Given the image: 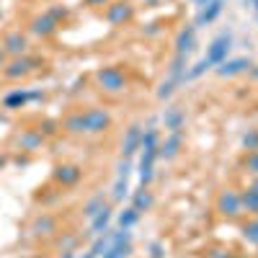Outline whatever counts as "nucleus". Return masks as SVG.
Here are the masks:
<instances>
[{"label": "nucleus", "instance_id": "obj_19", "mask_svg": "<svg viewBox=\"0 0 258 258\" xmlns=\"http://www.w3.org/2000/svg\"><path fill=\"white\" fill-rule=\"evenodd\" d=\"M222 8H225V0H209V3L202 8L197 24H199V26H207V24H212V21H217L220 13H222Z\"/></svg>", "mask_w": 258, "mask_h": 258}, {"label": "nucleus", "instance_id": "obj_44", "mask_svg": "<svg viewBox=\"0 0 258 258\" xmlns=\"http://www.w3.org/2000/svg\"><path fill=\"white\" fill-rule=\"evenodd\" d=\"M83 258H96V255H93V253L88 250V253H83Z\"/></svg>", "mask_w": 258, "mask_h": 258}, {"label": "nucleus", "instance_id": "obj_31", "mask_svg": "<svg viewBox=\"0 0 258 258\" xmlns=\"http://www.w3.org/2000/svg\"><path fill=\"white\" fill-rule=\"evenodd\" d=\"M173 91H176V83L168 78V80H163V83H160V88H158V93H155V96H158L160 101H165V98L173 96Z\"/></svg>", "mask_w": 258, "mask_h": 258}, {"label": "nucleus", "instance_id": "obj_29", "mask_svg": "<svg viewBox=\"0 0 258 258\" xmlns=\"http://www.w3.org/2000/svg\"><path fill=\"white\" fill-rule=\"evenodd\" d=\"M243 150L245 153H255L258 150V129H248L243 135Z\"/></svg>", "mask_w": 258, "mask_h": 258}, {"label": "nucleus", "instance_id": "obj_46", "mask_svg": "<svg viewBox=\"0 0 258 258\" xmlns=\"http://www.w3.org/2000/svg\"><path fill=\"white\" fill-rule=\"evenodd\" d=\"M253 6H255V8H258V0H253Z\"/></svg>", "mask_w": 258, "mask_h": 258}, {"label": "nucleus", "instance_id": "obj_30", "mask_svg": "<svg viewBox=\"0 0 258 258\" xmlns=\"http://www.w3.org/2000/svg\"><path fill=\"white\" fill-rule=\"evenodd\" d=\"M243 168L248 170V173L258 176V150H255V153H245V158H243Z\"/></svg>", "mask_w": 258, "mask_h": 258}, {"label": "nucleus", "instance_id": "obj_32", "mask_svg": "<svg viewBox=\"0 0 258 258\" xmlns=\"http://www.w3.org/2000/svg\"><path fill=\"white\" fill-rule=\"evenodd\" d=\"M129 194V186H126V178H116L114 183V202H121L124 197Z\"/></svg>", "mask_w": 258, "mask_h": 258}, {"label": "nucleus", "instance_id": "obj_5", "mask_svg": "<svg viewBox=\"0 0 258 258\" xmlns=\"http://www.w3.org/2000/svg\"><path fill=\"white\" fill-rule=\"evenodd\" d=\"M132 18H135V6L129 3V0H111V3L106 6V21H109L111 26H124Z\"/></svg>", "mask_w": 258, "mask_h": 258}, {"label": "nucleus", "instance_id": "obj_20", "mask_svg": "<svg viewBox=\"0 0 258 258\" xmlns=\"http://www.w3.org/2000/svg\"><path fill=\"white\" fill-rule=\"evenodd\" d=\"M109 222H111V204H103V209L91 220V235H101L109 230Z\"/></svg>", "mask_w": 258, "mask_h": 258}, {"label": "nucleus", "instance_id": "obj_27", "mask_svg": "<svg viewBox=\"0 0 258 258\" xmlns=\"http://www.w3.org/2000/svg\"><path fill=\"white\" fill-rule=\"evenodd\" d=\"M243 240L250 243V245H258V220H250L243 227Z\"/></svg>", "mask_w": 258, "mask_h": 258}, {"label": "nucleus", "instance_id": "obj_41", "mask_svg": "<svg viewBox=\"0 0 258 258\" xmlns=\"http://www.w3.org/2000/svg\"><path fill=\"white\" fill-rule=\"evenodd\" d=\"M59 258H75V250H62Z\"/></svg>", "mask_w": 258, "mask_h": 258}, {"label": "nucleus", "instance_id": "obj_21", "mask_svg": "<svg viewBox=\"0 0 258 258\" xmlns=\"http://www.w3.org/2000/svg\"><path fill=\"white\" fill-rule=\"evenodd\" d=\"M186 70H188V64H186V57L176 54V57H173V62H170V70H168V78L173 80L176 85H178V83H186V80H183V78H186Z\"/></svg>", "mask_w": 258, "mask_h": 258}, {"label": "nucleus", "instance_id": "obj_33", "mask_svg": "<svg viewBox=\"0 0 258 258\" xmlns=\"http://www.w3.org/2000/svg\"><path fill=\"white\" fill-rule=\"evenodd\" d=\"M129 173H132V160H119L116 165V178H129Z\"/></svg>", "mask_w": 258, "mask_h": 258}, {"label": "nucleus", "instance_id": "obj_45", "mask_svg": "<svg viewBox=\"0 0 258 258\" xmlns=\"http://www.w3.org/2000/svg\"><path fill=\"white\" fill-rule=\"evenodd\" d=\"M34 258H49V255H34Z\"/></svg>", "mask_w": 258, "mask_h": 258}, {"label": "nucleus", "instance_id": "obj_43", "mask_svg": "<svg viewBox=\"0 0 258 258\" xmlns=\"http://www.w3.org/2000/svg\"><path fill=\"white\" fill-rule=\"evenodd\" d=\"M194 3H197V6H202V8H204V6L209 3V0H194Z\"/></svg>", "mask_w": 258, "mask_h": 258}, {"label": "nucleus", "instance_id": "obj_10", "mask_svg": "<svg viewBox=\"0 0 258 258\" xmlns=\"http://www.w3.org/2000/svg\"><path fill=\"white\" fill-rule=\"evenodd\" d=\"M52 178L59 183V186H75L80 178H83V168L80 165H73V163H62L54 168Z\"/></svg>", "mask_w": 258, "mask_h": 258}, {"label": "nucleus", "instance_id": "obj_38", "mask_svg": "<svg viewBox=\"0 0 258 258\" xmlns=\"http://www.w3.org/2000/svg\"><path fill=\"white\" fill-rule=\"evenodd\" d=\"M155 34H160V24H158V21H153V24L145 29V36H155Z\"/></svg>", "mask_w": 258, "mask_h": 258}, {"label": "nucleus", "instance_id": "obj_35", "mask_svg": "<svg viewBox=\"0 0 258 258\" xmlns=\"http://www.w3.org/2000/svg\"><path fill=\"white\" fill-rule=\"evenodd\" d=\"M57 126H62V124H57V121L47 119V121H41V126H39V132H41V135L47 137V135H54V132H57Z\"/></svg>", "mask_w": 258, "mask_h": 258}, {"label": "nucleus", "instance_id": "obj_14", "mask_svg": "<svg viewBox=\"0 0 258 258\" xmlns=\"http://www.w3.org/2000/svg\"><path fill=\"white\" fill-rule=\"evenodd\" d=\"M163 124L168 132H183V124H186V111L181 106H168L163 111Z\"/></svg>", "mask_w": 258, "mask_h": 258}, {"label": "nucleus", "instance_id": "obj_7", "mask_svg": "<svg viewBox=\"0 0 258 258\" xmlns=\"http://www.w3.org/2000/svg\"><path fill=\"white\" fill-rule=\"evenodd\" d=\"M142 132H145V129H142L140 124H129V126H126L124 140H121V158H124V160H132V158L140 153Z\"/></svg>", "mask_w": 258, "mask_h": 258}, {"label": "nucleus", "instance_id": "obj_22", "mask_svg": "<svg viewBox=\"0 0 258 258\" xmlns=\"http://www.w3.org/2000/svg\"><path fill=\"white\" fill-rule=\"evenodd\" d=\"M103 204H106V199H103V191L93 194V197H91L88 202L83 204V217H85V220H93L96 214H98V212L103 209Z\"/></svg>", "mask_w": 258, "mask_h": 258}, {"label": "nucleus", "instance_id": "obj_48", "mask_svg": "<svg viewBox=\"0 0 258 258\" xmlns=\"http://www.w3.org/2000/svg\"><path fill=\"white\" fill-rule=\"evenodd\" d=\"M255 248H258V245H255Z\"/></svg>", "mask_w": 258, "mask_h": 258}, {"label": "nucleus", "instance_id": "obj_8", "mask_svg": "<svg viewBox=\"0 0 258 258\" xmlns=\"http://www.w3.org/2000/svg\"><path fill=\"white\" fill-rule=\"evenodd\" d=\"M0 47L6 49L8 57H24L26 49H29V39H26V34H21V31H8Z\"/></svg>", "mask_w": 258, "mask_h": 258}, {"label": "nucleus", "instance_id": "obj_28", "mask_svg": "<svg viewBox=\"0 0 258 258\" xmlns=\"http://www.w3.org/2000/svg\"><path fill=\"white\" fill-rule=\"evenodd\" d=\"M75 245H78V235L75 232H62L59 235V240H57L59 250H75Z\"/></svg>", "mask_w": 258, "mask_h": 258}, {"label": "nucleus", "instance_id": "obj_39", "mask_svg": "<svg viewBox=\"0 0 258 258\" xmlns=\"http://www.w3.org/2000/svg\"><path fill=\"white\" fill-rule=\"evenodd\" d=\"M6 64H8V54H6V49H3V47H0V70H3Z\"/></svg>", "mask_w": 258, "mask_h": 258}, {"label": "nucleus", "instance_id": "obj_23", "mask_svg": "<svg viewBox=\"0 0 258 258\" xmlns=\"http://www.w3.org/2000/svg\"><path fill=\"white\" fill-rule=\"evenodd\" d=\"M62 129H64L68 135H85L83 114H80V111H75V114H70V116H64V121H62Z\"/></svg>", "mask_w": 258, "mask_h": 258}, {"label": "nucleus", "instance_id": "obj_13", "mask_svg": "<svg viewBox=\"0 0 258 258\" xmlns=\"http://www.w3.org/2000/svg\"><path fill=\"white\" fill-rule=\"evenodd\" d=\"M250 70V59L238 57V59H225L222 64H217V75L220 78H235V75H243Z\"/></svg>", "mask_w": 258, "mask_h": 258}, {"label": "nucleus", "instance_id": "obj_37", "mask_svg": "<svg viewBox=\"0 0 258 258\" xmlns=\"http://www.w3.org/2000/svg\"><path fill=\"white\" fill-rule=\"evenodd\" d=\"M83 3L88 6V8H103V6H109L111 0H83Z\"/></svg>", "mask_w": 258, "mask_h": 258}, {"label": "nucleus", "instance_id": "obj_34", "mask_svg": "<svg viewBox=\"0 0 258 258\" xmlns=\"http://www.w3.org/2000/svg\"><path fill=\"white\" fill-rule=\"evenodd\" d=\"M47 13H49V16H52V18L57 21V24H59V21H64V18L70 16V11H68V8H62V6H54V8H49Z\"/></svg>", "mask_w": 258, "mask_h": 258}, {"label": "nucleus", "instance_id": "obj_4", "mask_svg": "<svg viewBox=\"0 0 258 258\" xmlns=\"http://www.w3.org/2000/svg\"><path fill=\"white\" fill-rule=\"evenodd\" d=\"M36 64H44L39 57H13L6 68H3V75L8 78V80H21V78H26V75H31L34 70H36Z\"/></svg>", "mask_w": 258, "mask_h": 258}, {"label": "nucleus", "instance_id": "obj_15", "mask_svg": "<svg viewBox=\"0 0 258 258\" xmlns=\"http://www.w3.org/2000/svg\"><path fill=\"white\" fill-rule=\"evenodd\" d=\"M18 147L24 150V153H36V150L44 145V135L39 132V129H26V132L18 135Z\"/></svg>", "mask_w": 258, "mask_h": 258}, {"label": "nucleus", "instance_id": "obj_16", "mask_svg": "<svg viewBox=\"0 0 258 258\" xmlns=\"http://www.w3.org/2000/svg\"><path fill=\"white\" fill-rule=\"evenodd\" d=\"M44 96L41 93H26V91H13V93H8L6 98H3V106L6 109H21V106H26L29 101H41Z\"/></svg>", "mask_w": 258, "mask_h": 258}, {"label": "nucleus", "instance_id": "obj_9", "mask_svg": "<svg viewBox=\"0 0 258 258\" xmlns=\"http://www.w3.org/2000/svg\"><path fill=\"white\" fill-rule=\"evenodd\" d=\"M181 147H183V132H168L165 142H160V147H158V158L176 160L181 155Z\"/></svg>", "mask_w": 258, "mask_h": 258}, {"label": "nucleus", "instance_id": "obj_36", "mask_svg": "<svg viewBox=\"0 0 258 258\" xmlns=\"http://www.w3.org/2000/svg\"><path fill=\"white\" fill-rule=\"evenodd\" d=\"M165 253H163V243H153L150 245V258H163Z\"/></svg>", "mask_w": 258, "mask_h": 258}, {"label": "nucleus", "instance_id": "obj_11", "mask_svg": "<svg viewBox=\"0 0 258 258\" xmlns=\"http://www.w3.org/2000/svg\"><path fill=\"white\" fill-rule=\"evenodd\" d=\"M173 49H176V54H181V57H188L194 49H197V26L181 29L178 36H176V41H173Z\"/></svg>", "mask_w": 258, "mask_h": 258}, {"label": "nucleus", "instance_id": "obj_26", "mask_svg": "<svg viewBox=\"0 0 258 258\" xmlns=\"http://www.w3.org/2000/svg\"><path fill=\"white\" fill-rule=\"evenodd\" d=\"M209 68H212V64H209L207 59H199L197 64H194V68H188V70H186V78H183V80H199Z\"/></svg>", "mask_w": 258, "mask_h": 258}, {"label": "nucleus", "instance_id": "obj_12", "mask_svg": "<svg viewBox=\"0 0 258 258\" xmlns=\"http://www.w3.org/2000/svg\"><path fill=\"white\" fill-rule=\"evenodd\" d=\"M59 29V24L49 16V13H41V16H34L31 18V34L41 36V39H47V36H54Z\"/></svg>", "mask_w": 258, "mask_h": 258}, {"label": "nucleus", "instance_id": "obj_42", "mask_svg": "<svg viewBox=\"0 0 258 258\" xmlns=\"http://www.w3.org/2000/svg\"><path fill=\"white\" fill-rule=\"evenodd\" d=\"M250 188H253V191H255V194H258V176H255V178H253V181H250Z\"/></svg>", "mask_w": 258, "mask_h": 258}, {"label": "nucleus", "instance_id": "obj_3", "mask_svg": "<svg viewBox=\"0 0 258 258\" xmlns=\"http://www.w3.org/2000/svg\"><path fill=\"white\" fill-rule=\"evenodd\" d=\"M217 212L227 220H238L243 214V204H240V191L235 188H222L217 197Z\"/></svg>", "mask_w": 258, "mask_h": 258}, {"label": "nucleus", "instance_id": "obj_40", "mask_svg": "<svg viewBox=\"0 0 258 258\" xmlns=\"http://www.w3.org/2000/svg\"><path fill=\"white\" fill-rule=\"evenodd\" d=\"M225 250H212V258H230V255H222Z\"/></svg>", "mask_w": 258, "mask_h": 258}, {"label": "nucleus", "instance_id": "obj_25", "mask_svg": "<svg viewBox=\"0 0 258 258\" xmlns=\"http://www.w3.org/2000/svg\"><path fill=\"white\" fill-rule=\"evenodd\" d=\"M240 204H243V214H258V194L248 186L245 191H240Z\"/></svg>", "mask_w": 258, "mask_h": 258}, {"label": "nucleus", "instance_id": "obj_24", "mask_svg": "<svg viewBox=\"0 0 258 258\" xmlns=\"http://www.w3.org/2000/svg\"><path fill=\"white\" fill-rule=\"evenodd\" d=\"M137 222H140V212L135 207H126L124 212H119V217H116V225L121 230H132Z\"/></svg>", "mask_w": 258, "mask_h": 258}, {"label": "nucleus", "instance_id": "obj_47", "mask_svg": "<svg viewBox=\"0 0 258 258\" xmlns=\"http://www.w3.org/2000/svg\"><path fill=\"white\" fill-rule=\"evenodd\" d=\"M150 3H155V0H150Z\"/></svg>", "mask_w": 258, "mask_h": 258}, {"label": "nucleus", "instance_id": "obj_2", "mask_svg": "<svg viewBox=\"0 0 258 258\" xmlns=\"http://www.w3.org/2000/svg\"><path fill=\"white\" fill-rule=\"evenodd\" d=\"M80 114H83V124H85V135H103V132H109L111 124H114L109 109H101V106L85 109Z\"/></svg>", "mask_w": 258, "mask_h": 258}, {"label": "nucleus", "instance_id": "obj_17", "mask_svg": "<svg viewBox=\"0 0 258 258\" xmlns=\"http://www.w3.org/2000/svg\"><path fill=\"white\" fill-rule=\"evenodd\" d=\"M132 207L142 214V212H150L155 207V194L150 191V188H145V186H140L135 194H132Z\"/></svg>", "mask_w": 258, "mask_h": 258}, {"label": "nucleus", "instance_id": "obj_1", "mask_svg": "<svg viewBox=\"0 0 258 258\" xmlns=\"http://www.w3.org/2000/svg\"><path fill=\"white\" fill-rule=\"evenodd\" d=\"M96 83L103 93H121L126 91V75L121 68L116 64H106V68H98L96 73Z\"/></svg>", "mask_w": 258, "mask_h": 258}, {"label": "nucleus", "instance_id": "obj_6", "mask_svg": "<svg viewBox=\"0 0 258 258\" xmlns=\"http://www.w3.org/2000/svg\"><path fill=\"white\" fill-rule=\"evenodd\" d=\"M230 49H232V36H230V34H220V36L207 47V57H204V59L212 64V68H217V64H222V62L227 59Z\"/></svg>", "mask_w": 258, "mask_h": 258}, {"label": "nucleus", "instance_id": "obj_18", "mask_svg": "<svg viewBox=\"0 0 258 258\" xmlns=\"http://www.w3.org/2000/svg\"><path fill=\"white\" fill-rule=\"evenodd\" d=\"M52 232H57V220L52 217V214H44L41 212L39 217L31 222V235H52Z\"/></svg>", "mask_w": 258, "mask_h": 258}]
</instances>
